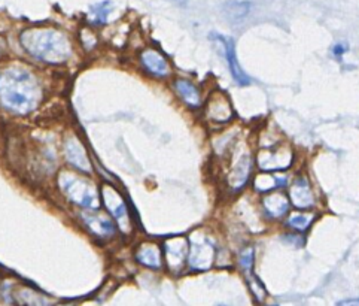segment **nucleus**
<instances>
[{"mask_svg": "<svg viewBox=\"0 0 359 306\" xmlns=\"http://www.w3.org/2000/svg\"><path fill=\"white\" fill-rule=\"evenodd\" d=\"M250 11V4L249 2H231L226 4L224 8V14L233 22L242 21Z\"/></svg>", "mask_w": 359, "mask_h": 306, "instance_id": "nucleus-19", "label": "nucleus"}, {"mask_svg": "<svg viewBox=\"0 0 359 306\" xmlns=\"http://www.w3.org/2000/svg\"><path fill=\"white\" fill-rule=\"evenodd\" d=\"M313 215L304 214V213H292L290 214L288 220H286V226L297 230V232H304L309 229V226L312 225Z\"/></svg>", "mask_w": 359, "mask_h": 306, "instance_id": "nucleus-20", "label": "nucleus"}, {"mask_svg": "<svg viewBox=\"0 0 359 306\" xmlns=\"http://www.w3.org/2000/svg\"><path fill=\"white\" fill-rule=\"evenodd\" d=\"M205 115L206 119L210 120L212 123L222 124V123L230 121L233 119V107L229 98H226L221 91L212 93L206 103Z\"/></svg>", "mask_w": 359, "mask_h": 306, "instance_id": "nucleus-11", "label": "nucleus"}, {"mask_svg": "<svg viewBox=\"0 0 359 306\" xmlns=\"http://www.w3.org/2000/svg\"><path fill=\"white\" fill-rule=\"evenodd\" d=\"M83 225L91 234L99 239H112L116 233V227L112 220L103 214L100 209H87L82 214Z\"/></svg>", "mask_w": 359, "mask_h": 306, "instance_id": "nucleus-7", "label": "nucleus"}, {"mask_svg": "<svg viewBox=\"0 0 359 306\" xmlns=\"http://www.w3.org/2000/svg\"><path fill=\"white\" fill-rule=\"evenodd\" d=\"M210 39H213L217 44H219L224 48V55L225 60L229 63L230 72L237 82L238 86H249L250 84V78L246 75L245 70L241 67V63L237 60V54H236V45L231 38L222 36L219 33H210Z\"/></svg>", "mask_w": 359, "mask_h": 306, "instance_id": "nucleus-9", "label": "nucleus"}, {"mask_svg": "<svg viewBox=\"0 0 359 306\" xmlns=\"http://www.w3.org/2000/svg\"><path fill=\"white\" fill-rule=\"evenodd\" d=\"M24 51L45 65H63L74 53L72 42L62 30L51 27H33L20 34Z\"/></svg>", "mask_w": 359, "mask_h": 306, "instance_id": "nucleus-2", "label": "nucleus"}, {"mask_svg": "<svg viewBox=\"0 0 359 306\" xmlns=\"http://www.w3.org/2000/svg\"><path fill=\"white\" fill-rule=\"evenodd\" d=\"M100 199L104 204L107 213L111 214V217L116 221V225L124 234H128L133 229V225H131V217L128 213V206L126 204V200L123 196L119 194L115 187L106 184L102 187L100 190Z\"/></svg>", "mask_w": 359, "mask_h": 306, "instance_id": "nucleus-5", "label": "nucleus"}, {"mask_svg": "<svg viewBox=\"0 0 359 306\" xmlns=\"http://www.w3.org/2000/svg\"><path fill=\"white\" fill-rule=\"evenodd\" d=\"M87 173L62 171L58 173V188L66 200L82 209H99L100 192Z\"/></svg>", "mask_w": 359, "mask_h": 306, "instance_id": "nucleus-3", "label": "nucleus"}, {"mask_svg": "<svg viewBox=\"0 0 359 306\" xmlns=\"http://www.w3.org/2000/svg\"><path fill=\"white\" fill-rule=\"evenodd\" d=\"M250 169H252V157H250L249 152H236V156L230 163L229 178H226V182H229L233 190H241V188L248 182Z\"/></svg>", "mask_w": 359, "mask_h": 306, "instance_id": "nucleus-10", "label": "nucleus"}, {"mask_svg": "<svg viewBox=\"0 0 359 306\" xmlns=\"http://www.w3.org/2000/svg\"><path fill=\"white\" fill-rule=\"evenodd\" d=\"M63 151H65L66 160H67L70 166H74L76 171H79L82 173L91 175L93 168H91L90 159L87 156V151H86V148H83V145L81 144V140L76 136L66 138L65 145H63Z\"/></svg>", "mask_w": 359, "mask_h": 306, "instance_id": "nucleus-12", "label": "nucleus"}, {"mask_svg": "<svg viewBox=\"0 0 359 306\" xmlns=\"http://www.w3.org/2000/svg\"><path fill=\"white\" fill-rule=\"evenodd\" d=\"M175 90L177 93V96L184 100L187 107L193 108V109L201 107L200 90L191 81H188L185 78H177L175 81Z\"/></svg>", "mask_w": 359, "mask_h": 306, "instance_id": "nucleus-16", "label": "nucleus"}, {"mask_svg": "<svg viewBox=\"0 0 359 306\" xmlns=\"http://www.w3.org/2000/svg\"><path fill=\"white\" fill-rule=\"evenodd\" d=\"M189 245L184 237H173L164 244V258L170 272H181L188 260Z\"/></svg>", "mask_w": 359, "mask_h": 306, "instance_id": "nucleus-8", "label": "nucleus"}, {"mask_svg": "<svg viewBox=\"0 0 359 306\" xmlns=\"http://www.w3.org/2000/svg\"><path fill=\"white\" fill-rule=\"evenodd\" d=\"M339 305H346V306H349V305H359V299H349V300H341V302H339Z\"/></svg>", "mask_w": 359, "mask_h": 306, "instance_id": "nucleus-25", "label": "nucleus"}, {"mask_svg": "<svg viewBox=\"0 0 359 306\" xmlns=\"http://www.w3.org/2000/svg\"><path fill=\"white\" fill-rule=\"evenodd\" d=\"M346 51H348V45H344V44H336L332 48V54L336 57H341Z\"/></svg>", "mask_w": 359, "mask_h": 306, "instance_id": "nucleus-24", "label": "nucleus"}, {"mask_svg": "<svg viewBox=\"0 0 359 306\" xmlns=\"http://www.w3.org/2000/svg\"><path fill=\"white\" fill-rule=\"evenodd\" d=\"M290 200L298 209H310L315 205V194L306 176H298L290 187Z\"/></svg>", "mask_w": 359, "mask_h": 306, "instance_id": "nucleus-14", "label": "nucleus"}, {"mask_svg": "<svg viewBox=\"0 0 359 306\" xmlns=\"http://www.w3.org/2000/svg\"><path fill=\"white\" fill-rule=\"evenodd\" d=\"M258 166L261 171H283L288 169L292 164V151L286 147H267L264 149H259L258 152Z\"/></svg>", "mask_w": 359, "mask_h": 306, "instance_id": "nucleus-6", "label": "nucleus"}, {"mask_svg": "<svg viewBox=\"0 0 359 306\" xmlns=\"http://www.w3.org/2000/svg\"><path fill=\"white\" fill-rule=\"evenodd\" d=\"M142 67L155 78H167L172 74V66L167 58L155 48H145L139 54Z\"/></svg>", "mask_w": 359, "mask_h": 306, "instance_id": "nucleus-13", "label": "nucleus"}, {"mask_svg": "<svg viewBox=\"0 0 359 306\" xmlns=\"http://www.w3.org/2000/svg\"><path fill=\"white\" fill-rule=\"evenodd\" d=\"M111 13V2H102L91 8V20L94 25H104Z\"/></svg>", "mask_w": 359, "mask_h": 306, "instance_id": "nucleus-21", "label": "nucleus"}, {"mask_svg": "<svg viewBox=\"0 0 359 306\" xmlns=\"http://www.w3.org/2000/svg\"><path fill=\"white\" fill-rule=\"evenodd\" d=\"M249 287L252 288L254 296L257 298V300H258V302H262V299L266 298V290H264V287H262L259 279H258V278H254L252 281H249Z\"/></svg>", "mask_w": 359, "mask_h": 306, "instance_id": "nucleus-23", "label": "nucleus"}, {"mask_svg": "<svg viewBox=\"0 0 359 306\" xmlns=\"http://www.w3.org/2000/svg\"><path fill=\"white\" fill-rule=\"evenodd\" d=\"M136 262L142 266L160 270L163 267V253L161 248L154 242H143L135 251Z\"/></svg>", "mask_w": 359, "mask_h": 306, "instance_id": "nucleus-15", "label": "nucleus"}, {"mask_svg": "<svg viewBox=\"0 0 359 306\" xmlns=\"http://www.w3.org/2000/svg\"><path fill=\"white\" fill-rule=\"evenodd\" d=\"M189 251H188V263L194 270H209L213 263L217 251H215V242L209 234L201 230L194 232L189 238Z\"/></svg>", "mask_w": 359, "mask_h": 306, "instance_id": "nucleus-4", "label": "nucleus"}, {"mask_svg": "<svg viewBox=\"0 0 359 306\" xmlns=\"http://www.w3.org/2000/svg\"><path fill=\"white\" fill-rule=\"evenodd\" d=\"M0 46H2V44H0Z\"/></svg>", "mask_w": 359, "mask_h": 306, "instance_id": "nucleus-27", "label": "nucleus"}, {"mask_svg": "<svg viewBox=\"0 0 359 306\" xmlns=\"http://www.w3.org/2000/svg\"><path fill=\"white\" fill-rule=\"evenodd\" d=\"M262 208L264 213L270 218H279L288 213L290 209V197H286L283 193H271L262 199Z\"/></svg>", "mask_w": 359, "mask_h": 306, "instance_id": "nucleus-17", "label": "nucleus"}, {"mask_svg": "<svg viewBox=\"0 0 359 306\" xmlns=\"http://www.w3.org/2000/svg\"><path fill=\"white\" fill-rule=\"evenodd\" d=\"M238 265L242 266L245 272H250L254 266V248L252 246H248V248L242 250L241 255H238Z\"/></svg>", "mask_w": 359, "mask_h": 306, "instance_id": "nucleus-22", "label": "nucleus"}, {"mask_svg": "<svg viewBox=\"0 0 359 306\" xmlns=\"http://www.w3.org/2000/svg\"><path fill=\"white\" fill-rule=\"evenodd\" d=\"M43 99L42 82L29 66L0 69V108L14 117H27Z\"/></svg>", "mask_w": 359, "mask_h": 306, "instance_id": "nucleus-1", "label": "nucleus"}, {"mask_svg": "<svg viewBox=\"0 0 359 306\" xmlns=\"http://www.w3.org/2000/svg\"><path fill=\"white\" fill-rule=\"evenodd\" d=\"M167 2H170V4L177 5V6H187L188 0H167Z\"/></svg>", "mask_w": 359, "mask_h": 306, "instance_id": "nucleus-26", "label": "nucleus"}, {"mask_svg": "<svg viewBox=\"0 0 359 306\" xmlns=\"http://www.w3.org/2000/svg\"><path fill=\"white\" fill-rule=\"evenodd\" d=\"M286 182H288V178H286V176H282L280 178V176H276V175L261 173L254 180V187L257 192L267 193L276 187H283Z\"/></svg>", "mask_w": 359, "mask_h": 306, "instance_id": "nucleus-18", "label": "nucleus"}]
</instances>
